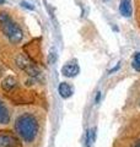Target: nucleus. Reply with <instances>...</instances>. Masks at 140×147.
Here are the masks:
<instances>
[{"label": "nucleus", "mask_w": 140, "mask_h": 147, "mask_svg": "<svg viewBox=\"0 0 140 147\" xmlns=\"http://www.w3.org/2000/svg\"><path fill=\"white\" fill-rule=\"evenodd\" d=\"M15 129L17 135L25 142H31L35 140V137L38 131V123L36 118L31 114H22L17 118L15 123Z\"/></svg>", "instance_id": "f257e3e1"}, {"label": "nucleus", "mask_w": 140, "mask_h": 147, "mask_svg": "<svg viewBox=\"0 0 140 147\" xmlns=\"http://www.w3.org/2000/svg\"><path fill=\"white\" fill-rule=\"evenodd\" d=\"M0 28L12 44L20 43L23 38V31L16 22L12 21L7 12H0Z\"/></svg>", "instance_id": "f03ea898"}, {"label": "nucleus", "mask_w": 140, "mask_h": 147, "mask_svg": "<svg viewBox=\"0 0 140 147\" xmlns=\"http://www.w3.org/2000/svg\"><path fill=\"white\" fill-rule=\"evenodd\" d=\"M16 64H17V66L21 69V70L23 71H26L27 74H29L30 76H38V69L36 67V65L33 63H32L31 60L27 57H25V55H18V57L16 58Z\"/></svg>", "instance_id": "7ed1b4c3"}, {"label": "nucleus", "mask_w": 140, "mask_h": 147, "mask_svg": "<svg viewBox=\"0 0 140 147\" xmlns=\"http://www.w3.org/2000/svg\"><path fill=\"white\" fill-rule=\"evenodd\" d=\"M18 145L17 139L7 132H0V147H16Z\"/></svg>", "instance_id": "20e7f679"}, {"label": "nucleus", "mask_w": 140, "mask_h": 147, "mask_svg": "<svg viewBox=\"0 0 140 147\" xmlns=\"http://www.w3.org/2000/svg\"><path fill=\"white\" fill-rule=\"evenodd\" d=\"M79 71H80V69H79L77 64H74V63H70V64H67V65H64L62 67V74L64 76L67 77H74L76 76Z\"/></svg>", "instance_id": "39448f33"}, {"label": "nucleus", "mask_w": 140, "mask_h": 147, "mask_svg": "<svg viewBox=\"0 0 140 147\" xmlns=\"http://www.w3.org/2000/svg\"><path fill=\"white\" fill-rule=\"evenodd\" d=\"M119 12L122 13L124 17H129L132 15V1H130V0H120Z\"/></svg>", "instance_id": "423d86ee"}, {"label": "nucleus", "mask_w": 140, "mask_h": 147, "mask_svg": "<svg viewBox=\"0 0 140 147\" xmlns=\"http://www.w3.org/2000/svg\"><path fill=\"white\" fill-rule=\"evenodd\" d=\"M58 91H59V94L62 98H69V97H71V94H73L71 86L67 84V82H62L58 87Z\"/></svg>", "instance_id": "0eeeda50"}, {"label": "nucleus", "mask_w": 140, "mask_h": 147, "mask_svg": "<svg viewBox=\"0 0 140 147\" xmlns=\"http://www.w3.org/2000/svg\"><path fill=\"white\" fill-rule=\"evenodd\" d=\"M10 123V113L4 104L3 100H0V124H9Z\"/></svg>", "instance_id": "6e6552de"}, {"label": "nucleus", "mask_w": 140, "mask_h": 147, "mask_svg": "<svg viewBox=\"0 0 140 147\" xmlns=\"http://www.w3.org/2000/svg\"><path fill=\"white\" fill-rule=\"evenodd\" d=\"M15 86H16V80L14 79L12 76H7L3 80V88L5 91H7V92L11 91Z\"/></svg>", "instance_id": "1a4fd4ad"}, {"label": "nucleus", "mask_w": 140, "mask_h": 147, "mask_svg": "<svg viewBox=\"0 0 140 147\" xmlns=\"http://www.w3.org/2000/svg\"><path fill=\"white\" fill-rule=\"evenodd\" d=\"M133 67L135 70L140 71V53H135L134 54V61H133Z\"/></svg>", "instance_id": "9d476101"}, {"label": "nucleus", "mask_w": 140, "mask_h": 147, "mask_svg": "<svg viewBox=\"0 0 140 147\" xmlns=\"http://www.w3.org/2000/svg\"><path fill=\"white\" fill-rule=\"evenodd\" d=\"M55 59H57V57H55V53L50 52V54H49V58H48V61H49V64H53V61H55Z\"/></svg>", "instance_id": "9b49d317"}, {"label": "nucleus", "mask_w": 140, "mask_h": 147, "mask_svg": "<svg viewBox=\"0 0 140 147\" xmlns=\"http://www.w3.org/2000/svg\"><path fill=\"white\" fill-rule=\"evenodd\" d=\"M21 5L23 7H27V9H30V10H33V6H31L29 3H21Z\"/></svg>", "instance_id": "f8f14e48"}, {"label": "nucleus", "mask_w": 140, "mask_h": 147, "mask_svg": "<svg viewBox=\"0 0 140 147\" xmlns=\"http://www.w3.org/2000/svg\"><path fill=\"white\" fill-rule=\"evenodd\" d=\"M100 99H101V92H97V94H96V97H95V103H99Z\"/></svg>", "instance_id": "ddd939ff"}, {"label": "nucleus", "mask_w": 140, "mask_h": 147, "mask_svg": "<svg viewBox=\"0 0 140 147\" xmlns=\"http://www.w3.org/2000/svg\"><path fill=\"white\" fill-rule=\"evenodd\" d=\"M134 147H140V140H139V141L137 142V144H135V145H134Z\"/></svg>", "instance_id": "4468645a"}, {"label": "nucleus", "mask_w": 140, "mask_h": 147, "mask_svg": "<svg viewBox=\"0 0 140 147\" xmlns=\"http://www.w3.org/2000/svg\"><path fill=\"white\" fill-rule=\"evenodd\" d=\"M5 3V0H0V5H1V4H4Z\"/></svg>", "instance_id": "2eb2a0df"}]
</instances>
